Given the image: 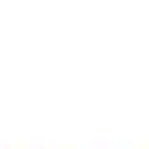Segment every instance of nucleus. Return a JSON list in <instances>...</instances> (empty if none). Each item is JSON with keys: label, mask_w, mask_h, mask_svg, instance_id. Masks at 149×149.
<instances>
[]
</instances>
